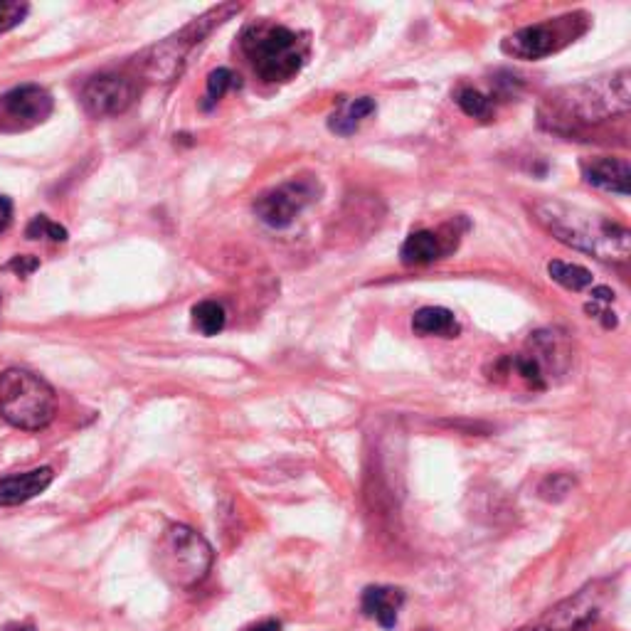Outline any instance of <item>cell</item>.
Masks as SVG:
<instances>
[{"label": "cell", "mask_w": 631, "mask_h": 631, "mask_svg": "<svg viewBox=\"0 0 631 631\" xmlns=\"http://www.w3.org/2000/svg\"><path fill=\"white\" fill-rule=\"evenodd\" d=\"M530 215L560 245L590 254L602 262H627L629 259L631 232L612 217L550 198L535 200L530 205Z\"/></svg>", "instance_id": "cell-1"}, {"label": "cell", "mask_w": 631, "mask_h": 631, "mask_svg": "<svg viewBox=\"0 0 631 631\" xmlns=\"http://www.w3.org/2000/svg\"><path fill=\"white\" fill-rule=\"evenodd\" d=\"M240 47L262 82L281 84L304 70L311 42L306 33H296L269 20H257L242 30Z\"/></svg>", "instance_id": "cell-2"}, {"label": "cell", "mask_w": 631, "mask_h": 631, "mask_svg": "<svg viewBox=\"0 0 631 631\" xmlns=\"http://www.w3.org/2000/svg\"><path fill=\"white\" fill-rule=\"evenodd\" d=\"M240 8L242 5L237 3L217 5V8L200 15V18L190 20V23L185 25V28H180L178 33L168 35L166 40H161L158 45L148 47V50L139 57L136 67H139V72L148 79V82H173V79L183 74L185 65H188V57L193 55L195 47H198L212 30L220 28L225 20H230L235 13H240Z\"/></svg>", "instance_id": "cell-3"}, {"label": "cell", "mask_w": 631, "mask_h": 631, "mask_svg": "<svg viewBox=\"0 0 631 631\" xmlns=\"http://www.w3.org/2000/svg\"><path fill=\"white\" fill-rule=\"evenodd\" d=\"M555 114L572 124H597L617 114H627L631 104L629 72L619 70L604 77L560 89L550 97Z\"/></svg>", "instance_id": "cell-4"}, {"label": "cell", "mask_w": 631, "mask_h": 631, "mask_svg": "<svg viewBox=\"0 0 631 631\" xmlns=\"http://www.w3.org/2000/svg\"><path fill=\"white\" fill-rule=\"evenodd\" d=\"M55 390L23 368H10L0 373V415L13 427L25 432H40L55 420Z\"/></svg>", "instance_id": "cell-5"}, {"label": "cell", "mask_w": 631, "mask_h": 631, "mask_svg": "<svg viewBox=\"0 0 631 631\" xmlns=\"http://www.w3.org/2000/svg\"><path fill=\"white\" fill-rule=\"evenodd\" d=\"M212 560V545L198 530L180 526L166 528L156 548V565L161 575L176 587H195L208 577Z\"/></svg>", "instance_id": "cell-6"}, {"label": "cell", "mask_w": 631, "mask_h": 631, "mask_svg": "<svg viewBox=\"0 0 631 631\" xmlns=\"http://www.w3.org/2000/svg\"><path fill=\"white\" fill-rule=\"evenodd\" d=\"M587 30H590V15L575 10V13H565L560 18L545 20V23L528 25V28L508 35L501 42V50L508 57H516V60H543V57L565 50Z\"/></svg>", "instance_id": "cell-7"}, {"label": "cell", "mask_w": 631, "mask_h": 631, "mask_svg": "<svg viewBox=\"0 0 631 631\" xmlns=\"http://www.w3.org/2000/svg\"><path fill=\"white\" fill-rule=\"evenodd\" d=\"M321 195V185L314 178H294L267 190L254 200V215L272 230H286L296 217Z\"/></svg>", "instance_id": "cell-8"}, {"label": "cell", "mask_w": 631, "mask_h": 631, "mask_svg": "<svg viewBox=\"0 0 631 631\" xmlns=\"http://www.w3.org/2000/svg\"><path fill=\"white\" fill-rule=\"evenodd\" d=\"M52 97L40 84H20L0 94V131H28L50 119Z\"/></svg>", "instance_id": "cell-9"}, {"label": "cell", "mask_w": 631, "mask_h": 631, "mask_svg": "<svg viewBox=\"0 0 631 631\" xmlns=\"http://www.w3.org/2000/svg\"><path fill=\"white\" fill-rule=\"evenodd\" d=\"M139 97V87L126 74H99L92 77L82 89V106L94 119L119 116L131 109Z\"/></svg>", "instance_id": "cell-10"}, {"label": "cell", "mask_w": 631, "mask_h": 631, "mask_svg": "<svg viewBox=\"0 0 631 631\" xmlns=\"http://www.w3.org/2000/svg\"><path fill=\"white\" fill-rule=\"evenodd\" d=\"M604 597H607V587L602 582L582 587L580 592L550 607L535 627L538 631H577L587 627L602 612Z\"/></svg>", "instance_id": "cell-11"}, {"label": "cell", "mask_w": 631, "mask_h": 631, "mask_svg": "<svg viewBox=\"0 0 631 631\" xmlns=\"http://www.w3.org/2000/svg\"><path fill=\"white\" fill-rule=\"evenodd\" d=\"M526 353L533 355L535 363L543 370L545 380L553 378V375H562L570 368L572 351L570 343H567L565 333L555 331V328H545V331H535L528 338Z\"/></svg>", "instance_id": "cell-12"}, {"label": "cell", "mask_w": 631, "mask_h": 631, "mask_svg": "<svg viewBox=\"0 0 631 631\" xmlns=\"http://www.w3.org/2000/svg\"><path fill=\"white\" fill-rule=\"evenodd\" d=\"M582 178L592 185V188L607 190V193L629 195V180L631 171L629 163L624 158L612 156H597L582 161Z\"/></svg>", "instance_id": "cell-13"}, {"label": "cell", "mask_w": 631, "mask_h": 631, "mask_svg": "<svg viewBox=\"0 0 631 631\" xmlns=\"http://www.w3.org/2000/svg\"><path fill=\"white\" fill-rule=\"evenodd\" d=\"M52 479H55V474H52L50 466L5 476V479H0V506H20L30 498L40 496L52 484Z\"/></svg>", "instance_id": "cell-14"}, {"label": "cell", "mask_w": 631, "mask_h": 631, "mask_svg": "<svg viewBox=\"0 0 631 631\" xmlns=\"http://www.w3.org/2000/svg\"><path fill=\"white\" fill-rule=\"evenodd\" d=\"M402 602H405V595L395 587H368L360 599L365 617L375 619L383 629L395 627Z\"/></svg>", "instance_id": "cell-15"}, {"label": "cell", "mask_w": 631, "mask_h": 631, "mask_svg": "<svg viewBox=\"0 0 631 631\" xmlns=\"http://www.w3.org/2000/svg\"><path fill=\"white\" fill-rule=\"evenodd\" d=\"M447 252V247L442 245V237L432 230H420L412 232L400 247V259L407 267H424V264L437 262L442 254Z\"/></svg>", "instance_id": "cell-16"}, {"label": "cell", "mask_w": 631, "mask_h": 631, "mask_svg": "<svg viewBox=\"0 0 631 631\" xmlns=\"http://www.w3.org/2000/svg\"><path fill=\"white\" fill-rule=\"evenodd\" d=\"M378 104L373 97H358V99H346L341 102V109L333 111L331 119H328V129L336 136H351L360 129L368 116L375 114Z\"/></svg>", "instance_id": "cell-17"}, {"label": "cell", "mask_w": 631, "mask_h": 631, "mask_svg": "<svg viewBox=\"0 0 631 631\" xmlns=\"http://www.w3.org/2000/svg\"><path fill=\"white\" fill-rule=\"evenodd\" d=\"M412 331L417 336L454 338L461 328L456 316L449 309H444V306H424V309L412 316Z\"/></svg>", "instance_id": "cell-18"}, {"label": "cell", "mask_w": 631, "mask_h": 631, "mask_svg": "<svg viewBox=\"0 0 631 631\" xmlns=\"http://www.w3.org/2000/svg\"><path fill=\"white\" fill-rule=\"evenodd\" d=\"M548 274L555 284H560L562 289H567V291H582V289H590V286L595 284V277H592L590 269L580 267V264L560 262V259L548 262Z\"/></svg>", "instance_id": "cell-19"}, {"label": "cell", "mask_w": 631, "mask_h": 631, "mask_svg": "<svg viewBox=\"0 0 631 631\" xmlns=\"http://www.w3.org/2000/svg\"><path fill=\"white\" fill-rule=\"evenodd\" d=\"M227 314L222 309V304L217 301H200V304L193 306V326L198 328L203 336H217V333L225 328Z\"/></svg>", "instance_id": "cell-20"}, {"label": "cell", "mask_w": 631, "mask_h": 631, "mask_svg": "<svg viewBox=\"0 0 631 631\" xmlns=\"http://www.w3.org/2000/svg\"><path fill=\"white\" fill-rule=\"evenodd\" d=\"M456 104H459V109L464 111L466 116H471V119L489 121L493 116L491 97H486L484 92H479V89L474 87H461L459 92H456Z\"/></svg>", "instance_id": "cell-21"}, {"label": "cell", "mask_w": 631, "mask_h": 631, "mask_svg": "<svg viewBox=\"0 0 631 631\" xmlns=\"http://www.w3.org/2000/svg\"><path fill=\"white\" fill-rule=\"evenodd\" d=\"M235 87H242L240 82V74H235L232 70H227V67H220V70L210 72L208 77V92H205V102H203V109L208 111L215 106L217 102H220L222 97H225L230 89Z\"/></svg>", "instance_id": "cell-22"}, {"label": "cell", "mask_w": 631, "mask_h": 631, "mask_svg": "<svg viewBox=\"0 0 631 631\" xmlns=\"http://www.w3.org/2000/svg\"><path fill=\"white\" fill-rule=\"evenodd\" d=\"M572 489H575V479H572L570 474H565V471H560V474L543 479V484L538 486V496L543 498V501L560 503L570 496Z\"/></svg>", "instance_id": "cell-23"}, {"label": "cell", "mask_w": 631, "mask_h": 631, "mask_svg": "<svg viewBox=\"0 0 631 631\" xmlns=\"http://www.w3.org/2000/svg\"><path fill=\"white\" fill-rule=\"evenodd\" d=\"M28 240H52V242H67V230L57 222H52L47 215H37L33 217V222L25 230Z\"/></svg>", "instance_id": "cell-24"}, {"label": "cell", "mask_w": 631, "mask_h": 631, "mask_svg": "<svg viewBox=\"0 0 631 631\" xmlns=\"http://www.w3.org/2000/svg\"><path fill=\"white\" fill-rule=\"evenodd\" d=\"M30 5L18 3V0H0V33H8L15 25L23 23V18L28 15Z\"/></svg>", "instance_id": "cell-25"}, {"label": "cell", "mask_w": 631, "mask_h": 631, "mask_svg": "<svg viewBox=\"0 0 631 631\" xmlns=\"http://www.w3.org/2000/svg\"><path fill=\"white\" fill-rule=\"evenodd\" d=\"M37 267H40V262H37L35 257H15L13 262L5 264V269H8V272H15L18 277H28V274H33Z\"/></svg>", "instance_id": "cell-26"}, {"label": "cell", "mask_w": 631, "mask_h": 631, "mask_svg": "<svg viewBox=\"0 0 631 631\" xmlns=\"http://www.w3.org/2000/svg\"><path fill=\"white\" fill-rule=\"evenodd\" d=\"M10 220H13V203L8 198L0 195V232H5L10 227Z\"/></svg>", "instance_id": "cell-27"}, {"label": "cell", "mask_w": 631, "mask_h": 631, "mask_svg": "<svg viewBox=\"0 0 631 631\" xmlns=\"http://www.w3.org/2000/svg\"><path fill=\"white\" fill-rule=\"evenodd\" d=\"M281 624L277 622V619H262V622H254L249 624V627H245L242 631H279Z\"/></svg>", "instance_id": "cell-28"}, {"label": "cell", "mask_w": 631, "mask_h": 631, "mask_svg": "<svg viewBox=\"0 0 631 631\" xmlns=\"http://www.w3.org/2000/svg\"><path fill=\"white\" fill-rule=\"evenodd\" d=\"M5 631H35L30 624H10V627H5Z\"/></svg>", "instance_id": "cell-29"}, {"label": "cell", "mask_w": 631, "mask_h": 631, "mask_svg": "<svg viewBox=\"0 0 631 631\" xmlns=\"http://www.w3.org/2000/svg\"><path fill=\"white\" fill-rule=\"evenodd\" d=\"M518 631H538V627H523V629H518Z\"/></svg>", "instance_id": "cell-30"}]
</instances>
